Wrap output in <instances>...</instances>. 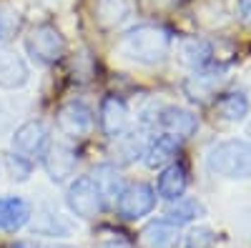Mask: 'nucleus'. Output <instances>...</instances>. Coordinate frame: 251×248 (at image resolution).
Masks as SVG:
<instances>
[{"label": "nucleus", "mask_w": 251, "mask_h": 248, "mask_svg": "<svg viewBox=\"0 0 251 248\" xmlns=\"http://www.w3.org/2000/svg\"><path fill=\"white\" fill-rule=\"evenodd\" d=\"M20 28V13L10 5L0 3V40H8L18 33Z\"/></svg>", "instance_id": "24"}, {"label": "nucleus", "mask_w": 251, "mask_h": 248, "mask_svg": "<svg viewBox=\"0 0 251 248\" xmlns=\"http://www.w3.org/2000/svg\"><path fill=\"white\" fill-rule=\"evenodd\" d=\"M33 231L46 233V236H66V233H71V225L55 211H40L33 221Z\"/></svg>", "instance_id": "19"}, {"label": "nucleus", "mask_w": 251, "mask_h": 248, "mask_svg": "<svg viewBox=\"0 0 251 248\" xmlns=\"http://www.w3.org/2000/svg\"><path fill=\"white\" fill-rule=\"evenodd\" d=\"M48 248H71V246H63V243H53V246H48Z\"/></svg>", "instance_id": "30"}, {"label": "nucleus", "mask_w": 251, "mask_h": 248, "mask_svg": "<svg viewBox=\"0 0 251 248\" xmlns=\"http://www.w3.org/2000/svg\"><path fill=\"white\" fill-rule=\"evenodd\" d=\"M224 75L221 73H199V75H191L186 80V93L191 95V98H199V100H203L208 93H211L216 86H219V80H221Z\"/></svg>", "instance_id": "23"}, {"label": "nucleus", "mask_w": 251, "mask_h": 248, "mask_svg": "<svg viewBox=\"0 0 251 248\" xmlns=\"http://www.w3.org/2000/svg\"><path fill=\"white\" fill-rule=\"evenodd\" d=\"M199 216H203V205L196 198H178V201H174V205L169 208V221L174 225L188 223V221H194Z\"/></svg>", "instance_id": "20"}, {"label": "nucleus", "mask_w": 251, "mask_h": 248, "mask_svg": "<svg viewBox=\"0 0 251 248\" xmlns=\"http://www.w3.org/2000/svg\"><path fill=\"white\" fill-rule=\"evenodd\" d=\"M91 126H93V113H91V108L86 106V103L71 100L58 111V128L71 138L86 135L91 131Z\"/></svg>", "instance_id": "7"}, {"label": "nucleus", "mask_w": 251, "mask_h": 248, "mask_svg": "<svg viewBox=\"0 0 251 248\" xmlns=\"http://www.w3.org/2000/svg\"><path fill=\"white\" fill-rule=\"evenodd\" d=\"M239 8H241V15L251 23V0H239Z\"/></svg>", "instance_id": "27"}, {"label": "nucleus", "mask_w": 251, "mask_h": 248, "mask_svg": "<svg viewBox=\"0 0 251 248\" xmlns=\"http://www.w3.org/2000/svg\"><path fill=\"white\" fill-rule=\"evenodd\" d=\"M153 205H156V193L151 185L131 183L121 191V196L116 201V211L126 221H136V218H143L146 213H151Z\"/></svg>", "instance_id": "5"}, {"label": "nucleus", "mask_w": 251, "mask_h": 248, "mask_svg": "<svg viewBox=\"0 0 251 248\" xmlns=\"http://www.w3.org/2000/svg\"><path fill=\"white\" fill-rule=\"evenodd\" d=\"M131 13L128 0H96V15L103 25H118Z\"/></svg>", "instance_id": "18"}, {"label": "nucleus", "mask_w": 251, "mask_h": 248, "mask_svg": "<svg viewBox=\"0 0 251 248\" xmlns=\"http://www.w3.org/2000/svg\"><path fill=\"white\" fill-rule=\"evenodd\" d=\"M96 248H131V246L126 243V241H106V243H100Z\"/></svg>", "instance_id": "28"}, {"label": "nucleus", "mask_w": 251, "mask_h": 248, "mask_svg": "<svg viewBox=\"0 0 251 248\" xmlns=\"http://www.w3.org/2000/svg\"><path fill=\"white\" fill-rule=\"evenodd\" d=\"M93 183L100 188V193H103V198L106 196H121V178H118V171L113 168V165H98V168L93 171Z\"/></svg>", "instance_id": "21"}, {"label": "nucleus", "mask_w": 251, "mask_h": 248, "mask_svg": "<svg viewBox=\"0 0 251 248\" xmlns=\"http://www.w3.org/2000/svg\"><path fill=\"white\" fill-rule=\"evenodd\" d=\"M10 171H13V178H18V180H25L28 178V173H30V160L28 158H20V156H10Z\"/></svg>", "instance_id": "26"}, {"label": "nucleus", "mask_w": 251, "mask_h": 248, "mask_svg": "<svg viewBox=\"0 0 251 248\" xmlns=\"http://www.w3.org/2000/svg\"><path fill=\"white\" fill-rule=\"evenodd\" d=\"M178 60L183 66L199 70L211 60V45L201 38H183L178 43Z\"/></svg>", "instance_id": "15"}, {"label": "nucleus", "mask_w": 251, "mask_h": 248, "mask_svg": "<svg viewBox=\"0 0 251 248\" xmlns=\"http://www.w3.org/2000/svg\"><path fill=\"white\" fill-rule=\"evenodd\" d=\"M206 168L224 178H251V143L246 140H221L208 148Z\"/></svg>", "instance_id": "2"}, {"label": "nucleus", "mask_w": 251, "mask_h": 248, "mask_svg": "<svg viewBox=\"0 0 251 248\" xmlns=\"http://www.w3.org/2000/svg\"><path fill=\"white\" fill-rule=\"evenodd\" d=\"M28 66L25 60L10 53V50H0V88H20L28 83Z\"/></svg>", "instance_id": "12"}, {"label": "nucleus", "mask_w": 251, "mask_h": 248, "mask_svg": "<svg viewBox=\"0 0 251 248\" xmlns=\"http://www.w3.org/2000/svg\"><path fill=\"white\" fill-rule=\"evenodd\" d=\"M113 153H116L118 160L131 163V160H136V158L143 156V140H141L136 133H121V135L116 138Z\"/></svg>", "instance_id": "22"}, {"label": "nucleus", "mask_w": 251, "mask_h": 248, "mask_svg": "<svg viewBox=\"0 0 251 248\" xmlns=\"http://www.w3.org/2000/svg\"><path fill=\"white\" fill-rule=\"evenodd\" d=\"M100 126L108 138H118L128 126V108L116 95H108L100 106Z\"/></svg>", "instance_id": "11"}, {"label": "nucleus", "mask_w": 251, "mask_h": 248, "mask_svg": "<svg viewBox=\"0 0 251 248\" xmlns=\"http://www.w3.org/2000/svg\"><path fill=\"white\" fill-rule=\"evenodd\" d=\"M46 148H48V128L40 120L23 123L13 135V153L20 158H28V160L43 158Z\"/></svg>", "instance_id": "6"}, {"label": "nucleus", "mask_w": 251, "mask_h": 248, "mask_svg": "<svg viewBox=\"0 0 251 248\" xmlns=\"http://www.w3.org/2000/svg\"><path fill=\"white\" fill-rule=\"evenodd\" d=\"M8 248H38V246H35L33 241H13Z\"/></svg>", "instance_id": "29"}, {"label": "nucleus", "mask_w": 251, "mask_h": 248, "mask_svg": "<svg viewBox=\"0 0 251 248\" xmlns=\"http://www.w3.org/2000/svg\"><path fill=\"white\" fill-rule=\"evenodd\" d=\"M176 151H178V140L169 133H163L151 143L149 151H146V163H149V168H158V165L169 163L176 156Z\"/></svg>", "instance_id": "16"}, {"label": "nucleus", "mask_w": 251, "mask_h": 248, "mask_svg": "<svg viewBox=\"0 0 251 248\" xmlns=\"http://www.w3.org/2000/svg\"><path fill=\"white\" fill-rule=\"evenodd\" d=\"M178 225L171 221H151L141 231V248H176L178 246Z\"/></svg>", "instance_id": "10"}, {"label": "nucleus", "mask_w": 251, "mask_h": 248, "mask_svg": "<svg viewBox=\"0 0 251 248\" xmlns=\"http://www.w3.org/2000/svg\"><path fill=\"white\" fill-rule=\"evenodd\" d=\"M214 243H216V236L208 225H196L186 236V248H214Z\"/></svg>", "instance_id": "25"}, {"label": "nucleus", "mask_w": 251, "mask_h": 248, "mask_svg": "<svg viewBox=\"0 0 251 248\" xmlns=\"http://www.w3.org/2000/svg\"><path fill=\"white\" fill-rule=\"evenodd\" d=\"M68 205L78 218H96L103 211V193L91 176H80L68 188Z\"/></svg>", "instance_id": "4"}, {"label": "nucleus", "mask_w": 251, "mask_h": 248, "mask_svg": "<svg viewBox=\"0 0 251 248\" xmlns=\"http://www.w3.org/2000/svg\"><path fill=\"white\" fill-rule=\"evenodd\" d=\"M43 165L50 176V180L60 183L75 171V151L68 148L66 143H50L43 153Z\"/></svg>", "instance_id": "8"}, {"label": "nucleus", "mask_w": 251, "mask_h": 248, "mask_svg": "<svg viewBox=\"0 0 251 248\" xmlns=\"http://www.w3.org/2000/svg\"><path fill=\"white\" fill-rule=\"evenodd\" d=\"M158 123H161V128L169 135H174V138H188V135H194L196 128H199L196 115L191 111H186V108H178V106L161 108Z\"/></svg>", "instance_id": "9"}, {"label": "nucleus", "mask_w": 251, "mask_h": 248, "mask_svg": "<svg viewBox=\"0 0 251 248\" xmlns=\"http://www.w3.org/2000/svg\"><path fill=\"white\" fill-rule=\"evenodd\" d=\"M25 50L30 53V58H35L38 63H58L66 53V38L60 35V30L55 25H35L28 38H25Z\"/></svg>", "instance_id": "3"}, {"label": "nucleus", "mask_w": 251, "mask_h": 248, "mask_svg": "<svg viewBox=\"0 0 251 248\" xmlns=\"http://www.w3.org/2000/svg\"><path fill=\"white\" fill-rule=\"evenodd\" d=\"M169 48H171V35L169 30L158 25H138L128 30L121 40V53L143 66H156L166 60Z\"/></svg>", "instance_id": "1"}, {"label": "nucleus", "mask_w": 251, "mask_h": 248, "mask_svg": "<svg viewBox=\"0 0 251 248\" xmlns=\"http://www.w3.org/2000/svg\"><path fill=\"white\" fill-rule=\"evenodd\" d=\"M186 191V168L181 163H171L161 176H158V196L166 201H178Z\"/></svg>", "instance_id": "14"}, {"label": "nucleus", "mask_w": 251, "mask_h": 248, "mask_svg": "<svg viewBox=\"0 0 251 248\" xmlns=\"http://www.w3.org/2000/svg\"><path fill=\"white\" fill-rule=\"evenodd\" d=\"M30 205L23 198H0V231H18L30 221Z\"/></svg>", "instance_id": "13"}, {"label": "nucleus", "mask_w": 251, "mask_h": 248, "mask_svg": "<svg viewBox=\"0 0 251 248\" xmlns=\"http://www.w3.org/2000/svg\"><path fill=\"white\" fill-rule=\"evenodd\" d=\"M249 98L244 93H226L216 100V113L224 120H244L249 115Z\"/></svg>", "instance_id": "17"}]
</instances>
